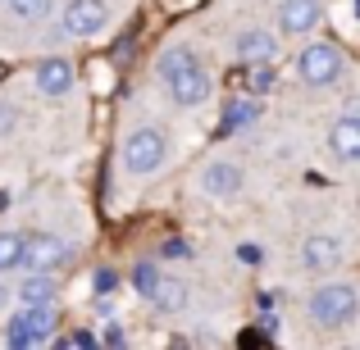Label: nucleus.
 <instances>
[{"mask_svg":"<svg viewBox=\"0 0 360 350\" xmlns=\"http://www.w3.org/2000/svg\"><path fill=\"white\" fill-rule=\"evenodd\" d=\"M155 73H160V82H165V91L174 96V105L196 109V105L210 100V73L196 60L192 46H169V51H160Z\"/></svg>","mask_w":360,"mask_h":350,"instance_id":"nucleus-1","label":"nucleus"},{"mask_svg":"<svg viewBox=\"0 0 360 350\" xmlns=\"http://www.w3.org/2000/svg\"><path fill=\"white\" fill-rule=\"evenodd\" d=\"M306 314H310V323H315V328L338 332V328L356 323V314H360V291L352 287V282H324V287L310 291Z\"/></svg>","mask_w":360,"mask_h":350,"instance_id":"nucleus-2","label":"nucleus"},{"mask_svg":"<svg viewBox=\"0 0 360 350\" xmlns=\"http://www.w3.org/2000/svg\"><path fill=\"white\" fill-rule=\"evenodd\" d=\"M60 328V314L55 305H23L18 314L5 318V342L14 350H32V346H46Z\"/></svg>","mask_w":360,"mask_h":350,"instance_id":"nucleus-3","label":"nucleus"},{"mask_svg":"<svg viewBox=\"0 0 360 350\" xmlns=\"http://www.w3.org/2000/svg\"><path fill=\"white\" fill-rule=\"evenodd\" d=\"M297 73H301V82H306V87H338V82H342V73H347L342 46H333V41H310L306 51L297 55Z\"/></svg>","mask_w":360,"mask_h":350,"instance_id":"nucleus-4","label":"nucleus"},{"mask_svg":"<svg viewBox=\"0 0 360 350\" xmlns=\"http://www.w3.org/2000/svg\"><path fill=\"white\" fill-rule=\"evenodd\" d=\"M169 155V141L160 128H132L128 137H123V168H128L132 177H146L155 173L160 164H165Z\"/></svg>","mask_w":360,"mask_h":350,"instance_id":"nucleus-5","label":"nucleus"},{"mask_svg":"<svg viewBox=\"0 0 360 350\" xmlns=\"http://www.w3.org/2000/svg\"><path fill=\"white\" fill-rule=\"evenodd\" d=\"M73 245L64 241V236H55V232H32V236H23V269L27 273H55V269H64V264H73Z\"/></svg>","mask_w":360,"mask_h":350,"instance_id":"nucleus-6","label":"nucleus"},{"mask_svg":"<svg viewBox=\"0 0 360 350\" xmlns=\"http://www.w3.org/2000/svg\"><path fill=\"white\" fill-rule=\"evenodd\" d=\"M105 23H110L105 0H69V9H64V32L69 36H96L105 32Z\"/></svg>","mask_w":360,"mask_h":350,"instance_id":"nucleus-7","label":"nucleus"},{"mask_svg":"<svg viewBox=\"0 0 360 350\" xmlns=\"http://www.w3.org/2000/svg\"><path fill=\"white\" fill-rule=\"evenodd\" d=\"M201 191L214 196V201H233V196L242 191V168L233 164V159H210V164L201 168Z\"/></svg>","mask_w":360,"mask_h":350,"instance_id":"nucleus-8","label":"nucleus"},{"mask_svg":"<svg viewBox=\"0 0 360 350\" xmlns=\"http://www.w3.org/2000/svg\"><path fill=\"white\" fill-rule=\"evenodd\" d=\"M328 150H333L342 164H360V109H347V114L328 128Z\"/></svg>","mask_w":360,"mask_h":350,"instance_id":"nucleus-9","label":"nucleus"},{"mask_svg":"<svg viewBox=\"0 0 360 350\" xmlns=\"http://www.w3.org/2000/svg\"><path fill=\"white\" fill-rule=\"evenodd\" d=\"M319 18H324V5H319V0H283L278 5V32H288V36L315 32Z\"/></svg>","mask_w":360,"mask_h":350,"instance_id":"nucleus-10","label":"nucleus"},{"mask_svg":"<svg viewBox=\"0 0 360 350\" xmlns=\"http://www.w3.org/2000/svg\"><path fill=\"white\" fill-rule=\"evenodd\" d=\"M32 82H37L41 96H69L73 91V64L60 60V55H46V60L32 69Z\"/></svg>","mask_w":360,"mask_h":350,"instance_id":"nucleus-11","label":"nucleus"},{"mask_svg":"<svg viewBox=\"0 0 360 350\" xmlns=\"http://www.w3.org/2000/svg\"><path fill=\"white\" fill-rule=\"evenodd\" d=\"M301 264H306L310 273L338 269V264H342V241H338V236H328V232L306 236V245H301Z\"/></svg>","mask_w":360,"mask_h":350,"instance_id":"nucleus-12","label":"nucleus"},{"mask_svg":"<svg viewBox=\"0 0 360 350\" xmlns=\"http://www.w3.org/2000/svg\"><path fill=\"white\" fill-rule=\"evenodd\" d=\"M274 55H278V36L274 32H264V27L238 32V60L242 64H274Z\"/></svg>","mask_w":360,"mask_h":350,"instance_id":"nucleus-13","label":"nucleus"},{"mask_svg":"<svg viewBox=\"0 0 360 350\" xmlns=\"http://www.w3.org/2000/svg\"><path fill=\"white\" fill-rule=\"evenodd\" d=\"M55 296H60V287L51 273H27L18 287V305H55Z\"/></svg>","mask_w":360,"mask_h":350,"instance_id":"nucleus-14","label":"nucleus"},{"mask_svg":"<svg viewBox=\"0 0 360 350\" xmlns=\"http://www.w3.org/2000/svg\"><path fill=\"white\" fill-rule=\"evenodd\" d=\"M150 309H160V314H178V309H187V282L160 278V287L150 291Z\"/></svg>","mask_w":360,"mask_h":350,"instance_id":"nucleus-15","label":"nucleus"},{"mask_svg":"<svg viewBox=\"0 0 360 350\" xmlns=\"http://www.w3.org/2000/svg\"><path fill=\"white\" fill-rule=\"evenodd\" d=\"M23 269V232H0V273Z\"/></svg>","mask_w":360,"mask_h":350,"instance_id":"nucleus-16","label":"nucleus"},{"mask_svg":"<svg viewBox=\"0 0 360 350\" xmlns=\"http://www.w3.org/2000/svg\"><path fill=\"white\" fill-rule=\"evenodd\" d=\"M155 287H160V264L155 260H137V269H132V291H137L141 300H150Z\"/></svg>","mask_w":360,"mask_h":350,"instance_id":"nucleus-17","label":"nucleus"},{"mask_svg":"<svg viewBox=\"0 0 360 350\" xmlns=\"http://www.w3.org/2000/svg\"><path fill=\"white\" fill-rule=\"evenodd\" d=\"M255 119H260V105H255V100H233V109L224 114V132L242 128V123H255Z\"/></svg>","mask_w":360,"mask_h":350,"instance_id":"nucleus-18","label":"nucleus"},{"mask_svg":"<svg viewBox=\"0 0 360 350\" xmlns=\"http://www.w3.org/2000/svg\"><path fill=\"white\" fill-rule=\"evenodd\" d=\"M9 9H14V18H23V23H41V18L51 14V0H9Z\"/></svg>","mask_w":360,"mask_h":350,"instance_id":"nucleus-19","label":"nucleus"},{"mask_svg":"<svg viewBox=\"0 0 360 350\" xmlns=\"http://www.w3.org/2000/svg\"><path fill=\"white\" fill-rule=\"evenodd\" d=\"M91 287H96V300H110V296L119 291V273L101 264V269H96V278H91Z\"/></svg>","mask_w":360,"mask_h":350,"instance_id":"nucleus-20","label":"nucleus"},{"mask_svg":"<svg viewBox=\"0 0 360 350\" xmlns=\"http://www.w3.org/2000/svg\"><path fill=\"white\" fill-rule=\"evenodd\" d=\"M246 69H251V73H246V87H251V91H269L274 87V73L264 69V64H246Z\"/></svg>","mask_w":360,"mask_h":350,"instance_id":"nucleus-21","label":"nucleus"},{"mask_svg":"<svg viewBox=\"0 0 360 350\" xmlns=\"http://www.w3.org/2000/svg\"><path fill=\"white\" fill-rule=\"evenodd\" d=\"M238 260L246 264V269H260V264H264V245L260 241H242L238 245Z\"/></svg>","mask_w":360,"mask_h":350,"instance_id":"nucleus-22","label":"nucleus"},{"mask_svg":"<svg viewBox=\"0 0 360 350\" xmlns=\"http://www.w3.org/2000/svg\"><path fill=\"white\" fill-rule=\"evenodd\" d=\"M60 346L64 350H91V346H101V337H91V332H82V328H78V332H69V337H60Z\"/></svg>","mask_w":360,"mask_h":350,"instance_id":"nucleus-23","label":"nucleus"},{"mask_svg":"<svg viewBox=\"0 0 360 350\" xmlns=\"http://www.w3.org/2000/svg\"><path fill=\"white\" fill-rule=\"evenodd\" d=\"M160 255H165V260H192V245L178 236V241H165V250H160Z\"/></svg>","mask_w":360,"mask_h":350,"instance_id":"nucleus-24","label":"nucleus"},{"mask_svg":"<svg viewBox=\"0 0 360 350\" xmlns=\"http://www.w3.org/2000/svg\"><path fill=\"white\" fill-rule=\"evenodd\" d=\"M14 128H18V114H14V105H9V100H0V137H9Z\"/></svg>","mask_w":360,"mask_h":350,"instance_id":"nucleus-25","label":"nucleus"},{"mask_svg":"<svg viewBox=\"0 0 360 350\" xmlns=\"http://www.w3.org/2000/svg\"><path fill=\"white\" fill-rule=\"evenodd\" d=\"M123 342H128V337H123V328H119V323H110L105 332H101V346H123Z\"/></svg>","mask_w":360,"mask_h":350,"instance_id":"nucleus-26","label":"nucleus"},{"mask_svg":"<svg viewBox=\"0 0 360 350\" xmlns=\"http://www.w3.org/2000/svg\"><path fill=\"white\" fill-rule=\"evenodd\" d=\"M5 296H9V287H0V305H5Z\"/></svg>","mask_w":360,"mask_h":350,"instance_id":"nucleus-27","label":"nucleus"}]
</instances>
